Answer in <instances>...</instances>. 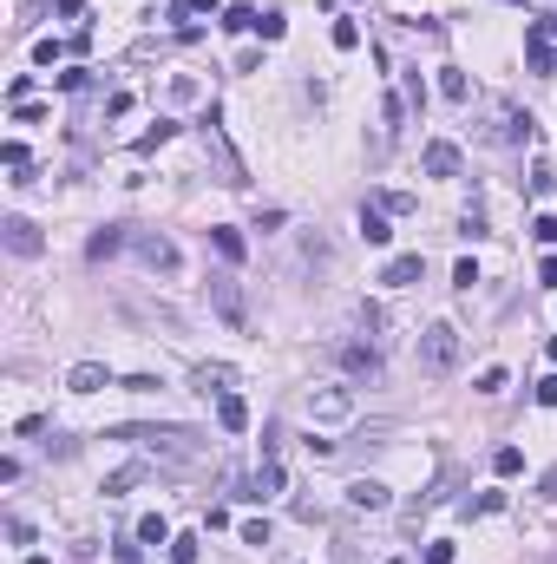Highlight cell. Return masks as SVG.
I'll return each mask as SVG.
<instances>
[{"instance_id": "obj_1", "label": "cell", "mask_w": 557, "mask_h": 564, "mask_svg": "<svg viewBox=\"0 0 557 564\" xmlns=\"http://www.w3.org/2000/svg\"><path fill=\"white\" fill-rule=\"evenodd\" d=\"M119 440H131L138 453H151V460H178V466H190L204 453L197 427H119Z\"/></svg>"}, {"instance_id": "obj_2", "label": "cell", "mask_w": 557, "mask_h": 564, "mask_svg": "<svg viewBox=\"0 0 557 564\" xmlns=\"http://www.w3.org/2000/svg\"><path fill=\"white\" fill-rule=\"evenodd\" d=\"M420 368L427 374H453L459 368V328L453 322H427L420 328Z\"/></svg>"}, {"instance_id": "obj_3", "label": "cell", "mask_w": 557, "mask_h": 564, "mask_svg": "<svg viewBox=\"0 0 557 564\" xmlns=\"http://www.w3.org/2000/svg\"><path fill=\"white\" fill-rule=\"evenodd\" d=\"M309 420H315V427H341V420H354V387H341V381L309 387Z\"/></svg>"}, {"instance_id": "obj_4", "label": "cell", "mask_w": 557, "mask_h": 564, "mask_svg": "<svg viewBox=\"0 0 557 564\" xmlns=\"http://www.w3.org/2000/svg\"><path fill=\"white\" fill-rule=\"evenodd\" d=\"M131 257L145 263V269H158V276H178V243L164 237V230H131Z\"/></svg>"}, {"instance_id": "obj_5", "label": "cell", "mask_w": 557, "mask_h": 564, "mask_svg": "<svg viewBox=\"0 0 557 564\" xmlns=\"http://www.w3.org/2000/svg\"><path fill=\"white\" fill-rule=\"evenodd\" d=\"M210 308H216V316L230 322L236 335L249 328V296H243V282H236V276H210Z\"/></svg>"}, {"instance_id": "obj_6", "label": "cell", "mask_w": 557, "mask_h": 564, "mask_svg": "<svg viewBox=\"0 0 557 564\" xmlns=\"http://www.w3.org/2000/svg\"><path fill=\"white\" fill-rule=\"evenodd\" d=\"M334 361H341L348 381H380V348L374 342H334Z\"/></svg>"}, {"instance_id": "obj_7", "label": "cell", "mask_w": 557, "mask_h": 564, "mask_svg": "<svg viewBox=\"0 0 557 564\" xmlns=\"http://www.w3.org/2000/svg\"><path fill=\"white\" fill-rule=\"evenodd\" d=\"M524 53H532L538 73H557V14L532 20V34H524Z\"/></svg>"}, {"instance_id": "obj_8", "label": "cell", "mask_w": 557, "mask_h": 564, "mask_svg": "<svg viewBox=\"0 0 557 564\" xmlns=\"http://www.w3.org/2000/svg\"><path fill=\"white\" fill-rule=\"evenodd\" d=\"M420 164H427V178H459L466 171V151L453 145V138H433V145L420 151Z\"/></svg>"}, {"instance_id": "obj_9", "label": "cell", "mask_w": 557, "mask_h": 564, "mask_svg": "<svg viewBox=\"0 0 557 564\" xmlns=\"http://www.w3.org/2000/svg\"><path fill=\"white\" fill-rule=\"evenodd\" d=\"M532 131H538V119H532V112H518V105H498V125H492V138H498V145H524Z\"/></svg>"}, {"instance_id": "obj_10", "label": "cell", "mask_w": 557, "mask_h": 564, "mask_svg": "<svg viewBox=\"0 0 557 564\" xmlns=\"http://www.w3.org/2000/svg\"><path fill=\"white\" fill-rule=\"evenodd\" d=\"M66 387H72V394H99V387H119V381H111L105 361H72V368H66Z\"/></svg>"}, {"instance_id": "obj_11", "label": "cell", "mask_w": 557, "mask_h": 564, "mask_svg": "<svg viewBox=\"0 0 557 564\" xmlns=\"http://www.w3.org/2000/svg\"><path fill=\"white\" fill-rule=\"evenodd\" d=\"M0 237H7V249H14V257H40V249H46V237H40L26 217H7V223H0Z\"/></svg>"}, {"instance_id": "obj_12", "label": "cell", "mask_w": 557, "mask_h": 564, "mask_svg": "<svg viewBox=\"0 0 557 564\" xmlns=\"http://www.w3.org/2000/svg\"><path fill=\"white\" fill-rule=\"evenodd\" d=\"M190 387H197L204 401H210V394H230L236 387V368H230V361H204V368L190 374Z\"/></svg>"}, {"instance_id": "obj_13", "label": "cell", "mask_w": 557, "mask_h": 564, "mask_svg": "<svg viewBox=\"0 0 557 564\" xmlns=\"http://www.w3.org/2000/svg\"><path fill=\"white\" fill-rule=\"evenodd\" d=\"M348 505H354V512H387L394 499H387L380 479H354V486H348Z\"/></svg>"}, {"instance_id": "obj_14", "label": "cell", "mask_w": 557, "mask_h": 564, "mask_svg": "<svg viewBox=\"0 0 557 564\" xmlns=\"http://www.w3.org/2000/svg\"><path fill=\"white\" fill-rule=\"evenodd\" d=\"M145 472H151L145 460H125L119 472H105V499H125V492H131V486H138V479H145Z\"/></svg>"}, {"instance_id": "obj_15", "label": "cell", "mask_w": 557, "mask_h": 564, "mask_svg": "<svg viewBox=\"0 0 557 564\" xmlns=\"http://www.w3.org/2000/svg\"><path fill=\"white\" fill-rule=\"evenodd\" d=\"M216 427H223V433H243V427H249V407L236 401V394H216Z\"/></svg>"}, {"instance_id": "obj_16", "label": "cell", "mask_w": 557, "mask_h": 564, "mask_svg": "<svg viewBox=\"0 0 557 564\" xmlns=\"http://www.w3.org/2000/svg\"><path fill=\"white\" fill-rule=\"evenodd\" d=\"M125 243H131V237L119 230V223H111V230H99V237L86 243V257H92V263H105V257H119V249H125Z\"/></svg>"}, {"instance_id": "obj_17", "label": "cell", "mask_w": 557, "mask_h": 564, "mask_svg": "<svg viewBox=\"0 0 557 564\" xmlns=\"http://www.w3.org/2000/svg\"><path fill=\"white\" fill-rule=\"evenodd\" d=\"M380 282H387V289H407V282H420V257H394V263L380 269Z\"/></svg>"}, {"instance_id": "obj_18", "label": "cell", "mask_w": 557, "mask_h": 564, "mask_svg": "<svg viewBox=\"0 0 557 564\" xmlns=\"http://www.w3.org/2000/svg\"><path fill=\"white\" fill-rule=\"evenodd\" d=\"M360 237H368L374 249H380L387 237H394V230H387V210H380V204H360Z\"/></svg>"}, {"instance_id": "obj_19", "label": "cell", "mask_w": 557, "mask_h": 564, "mask_svg": "<svg viewBox=\"0 0 557 564\" xmlns=\"http://www.w3.org/2000/svg\"><path fill=\"white\" fill-rule=\"evenodd\" d=\"M131 539H138V545H171V525H164V519L151 512V519H138V531H131Z\"/></svg>"}, {"instance_id": "obj_20", "label": "cell", "mask_w": 557, "mask_h": 564, "mask_svg": "<svg viewBox=\"0 0 557 564\" xmlns=\"http://www.w3.org/2000/svg\"><path fill=\"white\" fill-rule=\"evenodd\" d=\"M439 92H446V99H453V105H466V99H472V79H466V73H453V66H446V73H439Z\"/></svg>"}, {"instance_id": "obj_21", "label": "cell", "mask_w": 557, "mask_h": 564, "mask_svg": "<svg viewBox=\"0 0 557 564\" xmlns=\"http://www.w3.org/2000/svg\"><path fill=\"white\" fill-rule=\"evenodd\" d=\"M492 472H498V479H518V472H524V453H518V446H498V453H492Z\"/></svg>"}, {"instance_id": "obj_22", "label": "cell", "mask_w": 557, "mask_h": 564, "mask_svg": "<svg viewBox=\"0 0 557 564\" xmlns=\"http://www.w3.org/2000/svg\"><path fill=\"white\" fill-rule=\"evenodd\" d=\"M210 243H216L230 263H243V237H236V230H210Z\"/></svg>"}, {"instance_id": "obj_23", "label": "cell", "mask_w": 557, "mask_h": 564, "mask_svg": "<svg viewBox=\"0 0 557 564\" xmlns=\"http://www.w3.org/2000/svg\"><path fill=\"white\" fill-rule=\"evenodd\" d=\"M171 564H197V531H184V539H171Z\"/></svg>"}, {"instance_id": "obj_24", "label": "cell", "mask_w": 557, "mask_h": 564, "mask_svg": "<svg viewBox=\"0 0 557 564\" xmlns=\"http://www.w3.org/2000/svg\"><path fill=\"white\" fill-rule=\"evenodd\" d=\"M256 34H263V40H283L289 20H283V14H256Z\"/></svg>"}, {"instance_id": "obj_25", "label": "cell", "mask_w": 557, "mask_h": 564, "mask_svg": "<svg viewBox=\"0 0 557 564\" xmlns=\"http://www.w3.org/2000/svg\"><path fill=\"white\" fill-rule=\"evenodd\" d=\"M164 138H178V125H171V119H158V131H145V138H138V151H158Z\"/></svg>"}, {"instance_id": "obj_26", "label": "cell", "mask_w": 557, "mask_h": 564, "mask_svg": "<svg viewBox=\"0 0 557 564\" xmlns=\"http://www.w3.org/2000/svg\"><path fill=\"white\" fill-rule=\"evenodd\" d=\"M334 46L354 53V46H360V26H354V20H334Z\"/></svg>"}, {"instance_id": "obj_27", "label": "cell", "mask_w": 557, "mask_h": 564, "mask_svg": "<svg viewBox=\"0 0 557 564\" xmlns=\"http://www.w3.org/2000/svg\"><path fill=\"white\" fill-rule=\"evenodd\" d=\"M223 26H230V34H249V26H256V7H230V14H223Z\"/></svg>"}, {"instance_id": "obj_28", "label": "cell", "mask_w": 557, "mask_h": 564, "mask_svg": "<svg viewBox=\"0 0 557 564\" xmlns=\"http://www.w3.org/2000/svg\"><path fill=\"white\" fill-rule=\"evenodd\" d=\"M420 105H427V79L407 73V112H420Z\"/></svg>"}, {"instance_id": "obj_29", "label": "cell", "mask_w": 557, "mask_h": 564, "mask_svg": "<svg viewBox=\"0 0 557 564\" xmlns=\"http://www.w3.org/2000/svg\"><path fill=\"white\" fill-rule=\"evenodd\" d=\"M557 190V171H551V164H538V171H532V197H551Z\"/></svg>"}, {"instance_id": "obj_30", "label": "cell", "mask_w": 557, "mask_h": 564, "mask_svg": "<svg viewBox=\"0 0 557 564\" xmlns=\"http://www.w3.org/2000/svg\"><path fill=\"white\" fill-rule=\"evenodd\" d=\"M60 53H72V46H60V40H40V46H34V66H53Z\"/></svg>"}, {"instance_id": "obj_31", "label": "cell", "mask_w": 557, "mask_h": 564, "mask_svg": "<svg viewBox=\"0 0 557 564\" xmlns=\"http://www.w3.org/2000/svg\"><path fill=\"white\" fill-rule=\"evenodd\" d=\"M0 158H7V171H26V145H20V138H7V145H0Z\"/></svg>"}, {"instance_id": "obj_32", "label": "cell", "mask_w": 557, "mask_h": 564, "mask_svg": "<svg viewBox=\"0 0 557 564\" xmlns=\"http://www.w3.org/2000/svg\"><path fill=\"white\" fill-rule=\"evenodd\" d=\"M119 387H125V394H158L164 381H158V374H131V381H119Z\"/></svg>"}, {"instance_id": "obj_33", "label": "cell", "mask_w": 557, "mask_h": 564, "mask_svg": "<svg viewBox=\"0 0 557 564\" xmlns=\"http://www.w3.org/2000/svg\"><path fill=\"white\" fill-rule=\"evenodd\" d=\"M380 210H394V217H407V210H413V197H407V190H387V197H380Z\"/></svg>"}, {"instance_id": "obj_34", "label": "cell", "mask_w": 557, "mask_h": 564, "mask_svg": "<svg viewBox=\"0 0 557 564\" xmlns=\"http://www.w3.org/2000/svg\"><path fill=\"white\" fill-rule=\"evenodd\" d=\"M243 545H269V519H249L243 525Z\"/></svg>"}, {"instance_id": "obj_35", "label": "cell", "mask_w": 557, "mask_h": 564, "mask_svg": "<svg viewBox=\"0 0 557 564\" xmlns=\"http://www.w3.org/2000/svg\"><path fill=\"white\" fill-rule=\"evenodd\" d=\"M532 237H538V243H557V217H538V223H532Z\"/></svg>"}, {"instance_id": "obj_36", "label": "cell", "mask_w": 557, "mask_h": 564, "mask_svg": "<svg viewBox=\"0 0 557 564\" xmlns=\"http://www.w3.org/2000/svg\"><path fill=\"white\" fill-rule=\"evenodd\" d=\"M538 407H557V374H544V381H538Z\"/></svg>"}, {"instance_id": "obj_37", "label": "cell", "mask_w": 557, "mask_h": 564, "mask_svg": "<svg viewBox=\"0 0 557 564\" xmlns=\"http://www.w3.org/2000/svg\"><path fill=\"white\" fill-rule=\"evenodd\" d=\"M427 564H453V545H446V539H439V545H427Z\"/></svg>"}, {"instance_id": "obj_38", "label": "cell", "mask_w": 557, "mask_h": 564, "mask_svg": "<svg viewBox=\"0 0 557 564\" xmlns=\"http://www.w3.org/2000/svg\"><path fill=\"white\" fill-rule=\"evenodd\" d=\"M538 499H544V505H551V499H557V466H551V472H544V479H538Z\"/></svg>"}, {"instance_id": "obj_39", "label": "cell", "mask_w": 557, "mask_h": 564, "mask_svg": "<svg viewBox=\"0 0 557 564\" xmlns=\"http://www.w3.org/2000/svg\"><path fill=\"white\" fill-rule=\"evenodd\" d=\"M538 282H544V289H557V257H544V263H538Z\"/></svg>"}, {"instance_id": "obj_40", "label": "cell", "mask_w": 557, "mask_h": 564, "mask_svg": "<svg viewBox=\"0 0 557 564\" xmlns=\"http://www.w3.org/2000/svg\"><path fill=\"white\" fill-rule=\"evenodd\" d=\"M60 14H66V20H79V14H86V0H60Z\"/></svg>"}, {"instance_id": "obj_41", "label": "cell", "mask_w": 557, "mask_h": 564, "mask_svg": "<svg viewBox=\"0 0 557 564\" xmlns=\"http://www.w3.org/2000/svg\"><path fill=\"white\" fill-rule=\"evenodd\" d=\"M184 7H190V14H216V0H184Z\"/></svg>"}, {"instance_id": "obj_42", "label": "cell", "mask_w": 557, "mask_h": 564, "mask_svg": "<svg viewBox=\"0 0 557 564\" xmlns=\"http://www.w3.org/2000/svg\"><path fill=\"white\" fill-rule=\"evenodd\" d=\"M551 361H557V335H551Z\"/></svg>"}, {"instance_id": "obj_43", "label": "cell", "mask_w": 557, "mask_h": 564, "mask_svg": "<svg viewBox=\"0 0 557 564\" xmlns=\"http://www.w3.org/2000/svg\"><path fill=\"white\" fill-rule=\"evenodd\" d=\"M387 564H413V558H387Z\"/></svg>"}, {"instance_id": "obj_44", "label": "cell", "mask_w": 557, "mask_h": 564, "mask_svg": "<svg viewBox=\"0 0 557 564\" xmlns=\"http://www.w3.org/2000/svg\"><path fill=\"white\" fill-rule=\"evenodd\" d=\"M26 564H53V558H26Z\"/></svg>"}]
</instances>
